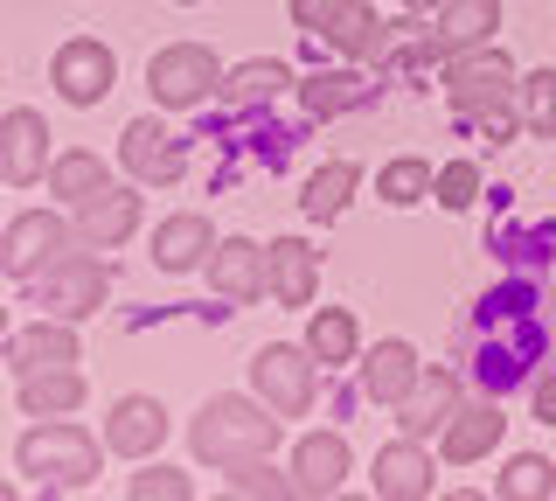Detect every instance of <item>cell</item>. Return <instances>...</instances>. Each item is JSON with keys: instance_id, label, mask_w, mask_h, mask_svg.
<instances>
[{"instance_id": "cell-28", "label": "cell", "mask_w": 556, "mask_h": 501, "mask_svg": "<svg viewBox=\"0 0 556 501\" xmlns=\"http://www.w3.org/2000/svg\"><path fill=\"white\" fill-rule=\"evenodd\" d=\"M355 181H362V167L355 161H327L320 175L306 181V196H300V210L313 216V223H334L348 202H355Z\"/></svg>"}, {"instance_id": "cell-5", "label": "cell", "mask_w": 556, "mask_h": 501, "mask_svg": "<svg viewBox=\"0 0 556 501\" xmlns=\"http://www.w3.org/2000/svg\"><path fill=\"white\" fill-rule=\"evenodd\" d=\"M320 355L313 349H286V341H271V349H257V362H251V384H257V397L278 411V418H300V411L313 404V390H320Z\"/></svg>"}, {"instance_id": "cell-36", "label": "cell", "mask_w": 556, "mask_h": 501, "mask_svg": "<svg viewBox=\"0 0 556 501\" xmlns=\"http://www.w3.org/2000/svg\"><path fill=\"white\" fill-rule=\"evenodd\" d=\"M348 8V0H292V22L306 28V36H327L334 28V14Z\"/></svg>"}, {"instance_id": "cell-27", "label": "cell", "mask_w": 556, "mask_h": 501, "mask_svg": "<svg viewBox=\"0 0 556 501\" xmlns=\"http://www.w3.org/2000/svg\"><path fill=\"white\" fill-rule=\"evenodd\" d=\"M49 188H56L70 210H84L91 196H104V188H112V167H104L98 153L77 147V153H63V161H49Z\"/></svg>"}, {"instance_id": "cell-24", "label": "cell", "mask_w": 556, "mask_h": 501, "mask_svg": "<svg viewBox=\"0 0 556 501\" xmlns=\"http://www.w3.org/2000/svg\"><path fill=\"white\" fill-rule=\"evenodd\" d=\"M286 63L278 57H257V63H237V71H223V84H216V98L230 112H251V105H271L278 91H286Z\"/></svg>"}, {"instance_id": "cell-4", "label": "cell", "mask_w": 556, "mask_h": 501, "mask_svg": "<svg viewBox=\"0 0 556 501\" xmlns=\"http://www.w3.org/2000/svg\"><path fill=\"white\" fill-rule=\"evenodd\" d=\"M98 245H84V251H56V265L35 279V292H42V306L49 314H63V321H84V314H98L104 306V292H112V279H104V265L91 258Z\"/></svg>"}, {"instance_id": "cell-29", "label": "cell", "mask_w": 556, "mask_h": 501, "mask_svg": "<svg viewBox=\"0 0 556 501\" xmlns=\"http://www.w3.org/2000/svg\"><path fill=\"white\" fill-rule=\"evenodd\" d=\"M306 349L320 355V362H355V349H362V327H355V314H348V306H320V314H313V327H306Z\"/></svg>"}, {"instance_id": "cell-16", "label": "cell", "mask_w": 556, "mask_h": 501, "mask_svg": "<svg viewBox=\"0 0 556 501\" xmlns=\"http://www.w3.org/2000/svg\"><path fill=\"white\" fill-rule=\"evenodd\" d=\"M208 258H216V223L208 216H167L153 230V265L161 272H195Z\"/></svg>"}, {"instance_id": "cell-25", "label": "cell", "mask_w": 556, "mask_h": 501, "mask_svg": "<svg viewBox=\"0 0 556 501\" xmlns=\"http://www.w3.org/2000/svg\"><path fill=\"white\" fill-rule=\"evenodd\" d=\"M77 404H84V376H77V362H70V370L22 376V411H28V418H70Z\"/></svg>"}, {"instance_id": "cell-10", "label": "cell", "mask_w": 556, "mask_h": 501, "mask_svg": "<svg viewBox=\"0 0 556 501\" xmlns=\"http://www.w3.org/2000/svg\"><path fill=\"white\" fill-rule=\"evenodd\" d=\"M208 279H216L223 300H265L271 292V245H251V237H230V245H216L208 258Z\"/></svg>"}, {"instance_id": "cell-1", "label": "cell", "mask_w": 556, "mask_h": 501, "mask_svg": "<svg viewBox=\"0 0 556 501\" xmlns=\"http://www.w3.org/2000/svg\"><path fill=\"white\" fill-rule=\"evenodd\" d=\"M202 466H243V460H265L278 446V411L251 404V397H208L188 425Z\"/></svg>"}, {"instance_id": "cell-18", "label": "cell", "mask_w": 556, "mask_h": 501, "mask_svg": "<svg viewBox=\"0 0 556 501\" xmlns=\"http://www.w3.org/2000/svg\"><path fill=\"white\" fill-rule=\"evenodd\" d=\"M0 140H8V181L14 188H28V181L49 175V126H42V112L14 105L8 126H0Z\"/></svg>"}, {"instance_id": "cell-7", "label": "cell", "mask_w": 556, "mask_h": 501, "mask_svg": "<svg viewBox=\"0 0 556 501\" xmlns=\"http://www.w3.org/2000/svg\"><path fill=\"white\" fill-rule=\"evenodd\" d=\"M49 84H56L63 105H98V98L118 84V57L98 36H70L56 49V63H49Z\"/></svg>"}, {"instance_id": "cell-32", "label": "cell", "mask_w": 556, "mask_h": 501, "mask_svg": "<svg viewBox=\"0 0 556 501\" xmlns=\"http://www.w3.org/2000/svg\"><path fill=\"white\" fill-rule=\"evenodd\" d=\"M431 181H439V175H431L425 161H390V167H382V202H390V210H410V202L431 196Z\"/></svg>"}, {"instance_id": "cell-17", "label": "cell", "mask_w": 556, "mask_h": 501, "mask_svg": "<svg viewBox=\"0 0 556 501\" xmlns=\"http://www.w3.org/2000/svg\"><path fill=\"white\" fill-rule=\"evenodd\" d=\"M417 376H425V362H417L410 341H382V349H369V362H362V390H369L376 404H410Z\"/></svg>"}, {"instance_id": "cell-20", "label": "cell", "mask_w": 556, "mask_h": 501, "mask_svg": "<svg viewBox=\"0 0 556 501\" xmlns=\"http://www.w3.org/2000/svg\"><path fill=\"white\" fill-rule=\"evenodd\" d=\"M313 286H320V251L306 237H278L271 245V300L278 306H313Z\"/></svg>"}, {"instance_id": "cell-2", "label": "cell", "mask_w": 556, "mask_h": 501, "mask_svg": "<svg viewBox=\"0 0 556 501\" xmlns=\"http://www.w3.org/2000/svg\"><path fill=\"white\" fill-rule=\"evenodd\" d=\"M14 466H22L35 488H91V480H98V446L84 439L77 425L42 418V425L22 431V446H14Z\"/></svg>"}, {"instance_id": "cell-38", "label": "cell", "mask_w": 556, "mask_h": 501, "mask_svg": "<svg viewBox=\"0 0 556 501\" xmlns=\"http://www.w3.org/2000/svg\"><path fill=\"white\" fill-rule=\"evenodd\" d=\"M404 8H410V14H439L445 0H404Z\"/></svg>"}, {"instance_id": "cell-26", "label": "cell", "mask_w": 556, "mask_h": 501, "mask_svg": "<svg viewBox=\"0 0 556 501\" xmlns=\"http://www.w3.org/2000/svg\"><path fill=\"white\" fill-rule=\"evenodd\" d=\"M362 98H369V77H362V71H313V77L300 84V105H306L313 118H334V112H355Z\"/></svg>"}, {"instance_id": "cell-21", "label": "cell", "mask_w": 556, "mask_h": 501, "mask_svg": "<svg viewBox=\"0 0 556 501\" xmlns=\"http://www.w3.org/2000/svg\"><path fill=\"white\" fill-rule=\"evenodd\" d=\"M320 42H334L348 63H382V57H390V28H382V14L369 8V0H348Z\"/></svg>"}, {"instance_id": "cell-19", "label": "cell", "mask_w": 556, "mask_h": 501, "mask_svg": "<svg viewBox=\"0 0 556 501\" xmlns=\"http://www.w3.org/2000/svg\"><path fill=\"white\" fill-rule=\"evenodd\" d=\"M139 230V196L132 188H104V196H91L77 210V245H126V237Z\"/></svg>"}, {"instance_id": "cell-3", "label": "cell", "mask_w": 556, "mask_h": 501, "mask_svg": "<svg viewBox=\"0 0 556 501\" xmlns=\"http://www.w3.org/2000/svg\"><path fill=\"white\" fill-rule=\"evenodd\" d=\"M521 91L515 63L501 57L494 42L486 49H466V57H445V98L459 118H508V98Z\"/></svg>"}, {"instance_id": "cell-35", "label": "cell", "mask_w": 556, "mask_h": 501, "mask_svg": "<svg viewBox=\"0 0 556 501\" xmlns=\"http://www.w3.org/2000/svg\"><path fill=\"white\" fill-rule=\"evenodd\" d=\"M230 494H300V480L265 460H243V466H230Z\"/></svg>"}, {"instance_id": "cell-22", "label": "cell", "mask_w": 556, "mask_h": 501, "mask_svg": "<svg viewBox=\"0 0 556 501\" xmlns=\"http://www.w3.org/2000/svg\"><path fill=\"white\" fill-rule=\"evenodd\" d=\"M501 28V0H445L439 8V42L445 57H466V49H486Z\"/></svg>"}, {"instance_id": "cell-15", "label": "cell", "mask_w": 556, "mask_h": 501, "mask_svg": "<svg viewBox=\"0 0 556 501\" xmlns=\"http://www.w3.org/2000/svg\"><path fill=\"white\" fill-rule=\"evenodd\" d=\"M501 431H508V418H501L494 404H466V411H452V418H445L439 453H445L452 466H473V460H486V453L501 446Z\"/></svg>"}, {"instance_id": "cell-23", "label": "cell", "mask_w": 556, "mask_h": 501, "mask_svg": "<svg viewBox=\"0 0 556 501\" xmlns=\"http://www.w3.org/2000/svg\"><path fill=\"white\" fill-rule=\"evenodd\" d=\"M459 411V376L452 370H425L410 390V411H404V431L410 439H431V431H445V418Z\"/></svg>"}, {"instance_id": "cell-30", "label": "cell", "mask_w": 556, "mask_h": 501, "mask_svg": "<svg viewBox=\"0 0 556 501\" xmlns=\"http://www.w3.org/2000/svg\"><path fill=\"white\" fill-rule=\"evenodd\" d=\"M494 494H501V501H543V494H556V466H549L543 453H515L508 474L494 480Z\"/></svg>"}, {"instance_id": "cell-13", "label": "cell", "mask_w": 556, "mask_h": 501, "mask_svg": "<svg viewBox=\"0 0 556 501\" xmlns=\"http://www.w3.org/2000/svg\"><path fill=\"white\" fill-rule=\"evenodd\" d=\"M348 439L341 431H306L300 446H292V480H300V494H341L348 480Z\"/></svg>"}, {"instance_id": "cell-34", "label": "cell", "mask_w": 556, "mask_h": 501, "mask_svg": "<svg viewBox=\"0 0 556 501\" xmlns=\"http://www.w3.org/2000/svg\"><path fill=\"white\" fill-rule=\"evenodd\" d=\"M126 494H132V501H188V494H195V480L174 474V466H147V474L126 480Z\"/></svg>"}, {"instance_id": "cell-12", "label": "cell", "mask_w": 556, "mask_h": 501, "mask_svg": "<svg viewBox=\"0 0 556 501\" xmlns=\"http://www.w3.org/2000/svg\"><path fill=\"white\" fill-rule=\"evenodd\" d=\"M118 161H126L132 181H153V188H167L174 175H181V147L167 140L161 118H132L126 140H118Z\"/></svg>"}, {"instance_id": "cell-8", "label": "cell", "mask_w": 556, "mask_h": 501, "mask_svg": "<svg viewBox=\"0 0 556 501\" xmlns=\"http://www.w3.org/2000/svg\"><path fill=\"white\" fill-rule=\"evenodd\" d=\"M63 245H70V230H63L56 210H22L8 223V237H0V251H8V279H42V272L56 265Z\"/></svg>"}, {"instance_id": "cell-6", "label": "cell", "mask_w": 556, "mask_h": 501, "mask_svg": "<svg viewBox=\"0 0 556 501\" xmlns=\"http://www.w3.org/2000/svg\"><path fill=\"white\" fill-rule=\"evenodd\" d=\"M216 84H223V63L208 57L202 42H174L153 57V71H147V91L161 98L167 112H188V105H202V98H216Z\"/></svg>"}, {"instance_id": "cell-31", "label": "cell", "mask_w": 556, "mask_h": 501, "mask_svg": "<svg viewBox=\"0 0 556 501\" xmlns=\"http://www.w3.org/2000/svg\"><path fill=\"white\" fill-rule=\"evenodd\" d=\"M521 126H529L535 140H556V71L521 77Z\"/></svg>"}, {"instance_id": "cell-11", "label": "cell", "mask_w": 556, "mask_h": 501, "mask_svg": "<svg viewBox=\"0 0 556 501\" xmlns=\"http://www.w3.org/2000/svg\"><path fill=\"white\" fill-rule=\"evenodd\" d=\"M161 439H167V404H161V397H118V404H112L104 446H112L118 460H147Z\"/></svg>"}, {"instance_id": "cell-14", "label": "cell", "mask_w": 556, "mask_h": 501, "mask_svg": "<svg viewBox=\"0 0 556 501\" xmlns=\"http://www.w3.org/2000/svg\"><path fill=\"white\" fill-rule=\"evenodd\" d=\"M376 494L382 501H425L431 494V453H425V439H396V446H382L376 453Z\"/></svg>"}, {"instance_id": "cell-9", "label": "cell", "mask_w": 556, "mask_h": 501, "mask_svg": "<svg viewBox=\"0 0 556 501\" xmlns=\"http://www.w3.org/2000/svg\"><path fill=\"white\" fill-rule=\"evenodd\" d=\"M70 362H77V327H70L63 314H49V321L14 327V335H8L14 384H22V376H42V370H70Z\"/></svg>"}, {"instance_id": "cell-33", "label": "cell", "mask_w": 556, "mask_h": 501, "mask_svg": "<svg viewBox=\"0 0 556 501\" xmlns=\"http://www.w3.org/2000/svg\"><path fill=\"white\" fill-rule=\"evenodd\" d=\"M431 202H445V210H473V202H480V167H473V161L439 167V181H431Z\"/></svg>"}, {"instance_id": "cell-37", "label": "cell", "mask_w": 556, "mask_h": 501, "mask_svg": "<svg viewBox=\"0 0 556 501\" xmlns=\"http://www.w3.org/2000/svg\"><path fill=\"white\" fill-rule=\"evenodd\" d=\"M535 418L556 425V376H543V384H535Z\"/></svg>"}]
</instances>
